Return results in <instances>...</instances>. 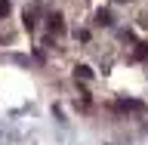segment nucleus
<instances>
[{
    "instance_id": "1",
    "label": "nucleus",
    "mask_w": 148,
    "mask_h": 145,
    "mask_svg": "<svg viewBox=\"0 0 148 145\" xmlns=\"http://www.w3.org/2000/svg\"><path fill=\"white\" fill-rule=\"evenodd\" d=\"M114 108H120V111H145V105H142V102H136V99H120Z\"/></svg>"
},
{
    "instance_id": "2",
    "label": "nucleus",
    "mask_w": 148,
    "mask_h": 145,
    "mask_svg": "<svg viewBox=\"0 0 148 145\" xmlns=\"http://www.w3.org/2000/svg\"><path fill=\"white\" fill-rule=\"evenodd\" d=\"M49 31H53V34H62V31H65L62 12H53V16H49Z\"/></svg>"
},
{
    "instance_id": "3",
    "label": "nucleus",
    "mask_w": 148,
    "mask_h": 145,
    "mask_svg": "<svg viewBox=\"0 0 148 145\" xmlns=\"http://www.w3.org/2000/svg\"><path fill=\"white\" fill-rule=\"evenodd\" d=\"M74 77H80V80H90V77H92V68H90V65H77V68H74Z\"/></svg>"
},
{
    "instance_id": "4",
    "label": "nucleus",
    "mask_w": 148,
    "mask_h": 145,
    "mask_svg": "<svg viewBox=\"0 0 148 145\" xmlns=\"http://www.w3.org/2000/svg\"><path fill=\"white\" fill-rule=\"evenodd\" d=\"M96 22H99V25H111V12L108 9H99V12H96Z\"/></svg>"
},
{
    "instance_id": "5",
    "label": "nucleus",
    "mask_w": 148,
    "mask_h": 145,
    "mask_svg": "<svg viewBox=\"0 0 148 145\" xmlns=\"http://www.w3.org/2000/svg\"><path fill=\"white\" fill-rule=\"evenodd\" d=\"M136 59H148V43H136Z\"/></svg>"
},
{
    "instance_id": "6",
    "label": "nucleus",
    "mask_w": 148,
    "mask_h": 145,
    "mask_svg": "<svg viewBox=\"0 0 148 145\" xmlns=\"http://www.w3.org/2000/svg\"><path fill=\"white\" fill-rule=\"evenodd\" d=\"M9 9H12V6H9V0H0V19L9 16Z\"/></svg>"
}]
</instances>
